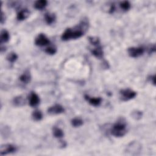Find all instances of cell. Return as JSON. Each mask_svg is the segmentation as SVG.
<instances>
[{
  "label": "cell",
  "instance_id": "obj_1",
  "mask_svg": "<svg viewBox=\"0 0 156 156\" xmlns=\"http://www.w3.org/2000/svg\"><path fill=\"white\" fill-rule=\"evenodd\" d=\"M89 28V23L86 20H82L77 26L73 28H67L62 34L61 39L63 41L77 39L81 37Z\"/></svg>",
  "mask_w": 156,
  "mask_h": 156
},
{
  "label": "cell",
  "instance_id": "obj_2",
  "mask_svg": "<svg viewBox=\"0 0 156 156\" xmlns=\"http://www.w3.org/2000/svg\"><path fill=\"white\" fill-rule=\"evenodd\" d=\"M110 132L112 136L116 137H122L125 136V134L127 132L126 120L123 118H119L113 124Z\"/></svg>",
  "mask_w": 156,
  "mask_h": 156
},
{
  "label": "cell",
  "instance_id": "obj_3",
  "mask_svg": "<svg viewBox=\"0 0 156 156\" xmlns=\"http://www.w3.org/2000/svg\"><path fill=\"white\" fill-rule=\"evenodd\" d=\"M120 95H121V99L122 101H127L136 97L137 96V93L132 90L127 89L120 91Z\"/></svg>",
  "mask_w": 156,
  "mask_h": 156
},
{
  "label": "cell",
  "instance_id": "obj_4",
  "mask_svg": "<svg viewBox=\"0 0 156 156\" xmlns=\"http://www.w3.org/2000/svg\"><path fill=\"white\" fill-rule=\"evenodd\" d=\"M141 145L137 141H133L127 146L126 151L125 152H127V154L129 155H137V152L141 151Z\"/></svg>",
  "mask_w": 156,
  "mask_h": 156
},
{
  "label": "cell",
  "instance_id": "obj_5",
  "mask_svg": "<svg viewBox=\"0 0 156 156\" xmlns=\"http://www.w3.org/2000/svg\"><path fill=\"white\" fill-rule=\"evenodd\" d=\"M127 52L131 58H136L143 54L145 49L143 47H131L127 49Z\"/></svg>",
  "mask_w": 156,
  "mask_h": 156
},
{
  "label": "cell",
  "instance_id": "obj_6",
  "mask_svg": "<svg viewBox=\"0 0 156 156\" xmlns=\"http://www.w3.org/2000/svg\"><path fill=\"white\" fill-rule=\"evenodd\" d=\"M50 44L49 39L44 34H40L35 38V44L38 46H44Z\"/></svg>",
  "mask_w": 156,
  "mask_h": 156
},
{
  "label": "cell",
  "instance_id": "obj_7",
  "mask_svg": "<svg viewBox=\"0 0 156 156\" xmlns=\"http://www.w3.org/2000/svg\"><path fill=\"white\" fill-rule=\"evenodd\" d=\"M17 148L11 144H6L1 145L0 148V155H4L15 152Z\"/></svg>",
  "mask_w": 156,
  "mask_h": 156
},
{
  "label": "cell",
  "instance_id": "obj_8",
  "mask_svg": "<svg viewBox=\"0 0 156 156\" xmlns=\"http://www.w3.org/2000/svg\"><path fill=\"white\" fill-rule=\"evenodd\" d=\"M65 112L64 108L60 104H55L48 109V113L51 115H59Z\"/></svg>",
  "mask_w": 156,
  "mask_h": 156
},
{
  "label": "cell",
  "instance_id": "obj_9",
  "mask_svg": "<svg viewBox=\"0 0 156 156\" xmlns=\"http://www.w3.org/2000/svg\"><path fill=\"white\" fill-rule=\"evenodd\" d=\"M84 98L89 102V103L90 105H93V106H95V107L100 105L102 102V99L100 97L91 98L88 95H85Z\"/></svg>",
  "mask_w": 156,
  "mask_h": 156
},
{
  "label": "cell",
  "instance_id": "obj_10",
  "mask_svg": "<svg viewBox=\"0 0 156 156\" xmlns=\"http://www.w3.org/2000/svg\"><path fill=\"white\" fill-rule=\"evenodd\" d=\"M91 53L95 57H96V58L102 59L103 58L104 52L101 45L96 46L95 48L91 50Z\"/></svg>",
  "mask_w": 156,
  "mask_h": 156
},
{
  "label": "cell",
  "instance_id": "obj_11",
  "mask_svg": "<svg viewBox=\"0 0 156 156\" xmlns=\"http://www.w3.org/2000/svg\"><path fill=\"white\" fill-rule=\"evenodd\" d=\"M40 103V98L37 93L32 92L30 96V105L31 107H36Z\"/></svg>",
  "mask_w": 156,
  "mask_h": 156
},
{
  "label": "cell",
  "instance_id": "obj_12",
  "mask_svg": "<svg viewBox=\"0 0 156 156\" xmlns=\"http://www.w3.org/2000/svg\"><path fill=\"white\" fill-rule=\"evenodd\" d=\"M30 11H28L27 9H22V11H20L18 13L17 18L19 21H23L26 20L28 17L30 16Z\"/></svg>",
  "mask_w": 156,
  "mask_h": 156
},
{
  "label": "cell",
  "instance_id": "obj_13",
  "mask_svg": "<svg viewBox=\"0 0 156 156\" xmlns=\"http://www.w3.org/2000/svg\"><path fill=\"white\" fill-rule=\"evenodd\" d=\"M19 79H20V81L22 82L24 84H28L31 81V74L29 72L26 71V72H25L23 74L20 76Z\"/></svg>",
  "mask_w": 156,
  "mask_h": 156
},
{
  "label": "cell",
  "instance_id": "obj_14",
  "mask_svg": "<svg viewBox=\"0 0 156 156\" xmlns=\"http://www.w3.org/2000/svg\"><path fill=\"white\" fill-rule=\"evenodd\" d=\"M44 18L46 23L49 25L53 24L55 22L56 18L55 14L51 13H46L45 14Z\"/></svg>",
  "mask_w": 156,
  "mask_h": 156
},
{
  "label": "cell",
  "instance_id": "obj_15",
  "mask_svg": "<svg viewBox=\"0 0 156 156\" xmlns=\"http://www.w3.org/2000/svg\"><path fill=\"white\" fill-rule=\"evenodd\" d=\"M10 35L8 31L3 30L1 32V37H0V44H2L3 43H6L9 40Z\"/></svg>",
  "mask_w": 156,
  "mask_h": 156
},
{
  "label": "cell",
  "instance_id": "obj_16",
  "mask_svg": "<svg viewBox=\"0 0 156 156\" xmlns=\"http://www.w3.org/2000/svg\"><path fill=\"white\" fill-rule=\"evenodd\" d=\"M48 4V1L46 0H39L34 4L35 8L38 10H42L44 9Z\"/></svg>",
  "mask_w": 156,
  "mask_h": 156
},
{
  "label": "cell",
  "instance_id": "obj_17",
  "mask_svg": "<svg viewBox=\"0 0 156 156\" xmlns=\"http://www.w3.org/2000/svg\"><path fill=\"white\" fill-rule=\"evenodd\" d=\"M53 136L58 138H62L64 136V133H63V131L59 128V127H54L53 129Z\"/></svg>",
  "mask_w": 156,
  "mask_h": 156
},
{
  "label": "cell",
  "instance_id": "obj_18",
  "mask_svg": "<svg viewBox=\"0 0 156 156\" xmlns=\"http://www.w3.org/2000/svg\"><path fill=\"white\" fill-rule=\"evenodd\" d=\"M13 104L15 106H17V107H21V106H23L25 104V101L22 96H18L13 99Z\"/></svg>",
  "mask_w": 156,
  "mask_h": 156
},
{
  "label": "cell",
  "instance_id": "obj_19",
  "mask_svg": "<svg viewBox=\"0 0 156 156\" xmlns=\"http://www.w3.org/2000/svg\"><path fill=\"white\" fill-rule=\"evenodd\" d=\"M32 117L34 120L35 121H40V120L43 118V114L40 110H35V111L33 112Z\"/></svg>",
  "mask_w": 156,
  "mask_h": 156
},
{
  "label": "cell",
  "instance_id": "obj_20",
  "mask_svg": "<svg viewBox=\"0 0 156 156\" xmlns=\"http://www.w3.org/2000/svg\"><path fill=\"white\" fill-rule=\"evenodd\" d=\"M72 125L74 127H80L83 124V120L79 118H75L71 122Z\"/></svg>",
  "mask_w": 156,
  "mask_h": 156
},
{
  "label": "cell",
  "instance_id": "obj_21",
  "mask_svg": "<svg viewBox=\"0 0 156 156\" xmlns=\"http://www.w3.org/2000/svg\"><path fill=\"white\" fill-rule=\"evenodd\" d=\"M17 59H18V56L14 52H11L8 55V56H7V60L11 63L15 62Z\"/></svg>",
  "mask_w": 156,
  "mask_h": 156
},
{
  "label": "cell",
  "instance_id": "obj_22",
  "mask_svg": "<svg viewBox=\"0 0 156 156\" xmlns=\"http://www.w3.org/2000/svg\"><path fill=\"white\" fill-rule=\"evenodd\" d=\"M142 115H143V113L141 111H140V110H134L132 111V112L131 113V116L132 117L136 119V120H138V119H140L141 118V117H142Z\"/></svg>",
  "mask_w": 156,
  "mask_h": 156
},
{
  "label": "cell",
  "instance_id": "obj_23",
  "mask_svg": "<svg viewBox=\"0 0 156 156\" xmlns=\"http://www.w3.org/2000/svg\"><path fill=\"white\" fill-rule=\"evenodd\" d=\"M119 6L123 11H129L131 8V4L129 1H124L120 3Z\"/></svg>",
  "mask_w": 156,
  "mask_h": 156
},
{
  "label": "cell",
  "instance_id": "obj_24",
  "mask_svg": "<svg viewBox=\"0 0 156 156\" xmlns=\"http://www.w3.org/2000/svg\"><path fill=\"white\" fill-rule=\"evenodd\" d=\"M89 40L90 43L93 46H98L100 45V40L97 37H89Z\"/></svg>",
  "mask_w": 156,
  "mask_h": 156
},
{
  "label": "cell",
  "instance_id": "obj_25",
  "mask_svg": "<svg viewBox=\"0 0 156 156\" xmlns=\"http://www.w3.org/2000/svg\"><path fill=\"white\" fill-rule=\"evenodd\" d=\"M45 52L49 55H53L56 53L57 49L56 47H54V46H49L46 48Z\"/></svg>",
  "mask_w": 156,
  "mask_h": 156
},
{
  "label": "cell",
  "instance_id": "obj_26",
  "mask_svg": "<svg viewBox=\"0 0 156 156\" xmlns=\"http://www.w3.org/2000/svg\"><path fill=\"white\" fill-rule=\"evenodd\" d=\"M6 21V16H5V14L4 13V12L3 11H1V24H4V23Z\"/></svg>",
  "mask_w": 156,
  "mask_h": 156
},
{
  "label": "cell",
  "instance_id": "obj_27",
  "mask_svg": "<svg viewBox=\"0 0 156 156\" xmlns=\"http://www.w3.org/2000/svg\"><path fill=\"white\" fill-rule=\"evenodd\" d=\"M115 10V5L113 4H111V6H110V7L109 11V13H113V12H114Z\"/></svg>",
  "mask_w": 156,
  "mask_h": 156
},
{
  "label": "cell",
  "instance_id": "obj_28",
  "mask_svg": "<svg viewBox=\"0 0 156 156\" xmlns=\"http://www.w3.org/2000/svg\"><path fill=\"white\" fill-rule=\"evenodd\" d=\"M155 76L154 75V76H150V81H151V83H152L154 85H155Z\"/></svg>",
  "mask_w": 156,
  "mask_h": 156
}]
</instances>
